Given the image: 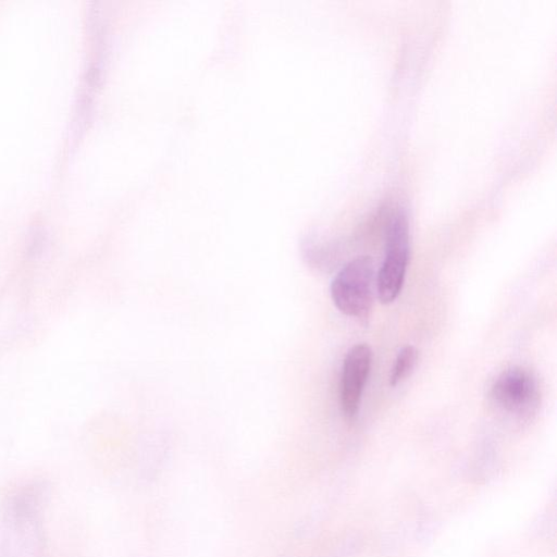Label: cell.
Returning <instances> with one entry per match:
<instances>
[{
    "mask_svg": "<svg viewBox=\"0 0 557 557\" xmlns=\"http://www.w3.org/2000/svg\"><path fill=\"white\" fill-rule=\"evenodd\" d=\"M373 277L370 256H359L349 261L331 283L330 293L335 307L348 317L366 321L372 307Z\"/></svg>",
    "mask_w": 557,
    "mask_h": 557,
    "instance_id": "1",
    "label": "cell"
},
{
    "mask_svg": "<svg viewBox=\"0 0 557 557\" xmlns=\"http://www.w3.org/2000/svg\"><path fill=\"white\" fill-rule=\"evenodd\" d=\"M490 395L498 409L518 419L531 418L541 401L536 377L522 367L504 370L494 381Z\"/></svg>",
    "mask_w": 557,
    "mask_h": 557,
    "instance_id": "2",
    "label": "cell"
},
{
    "mask_svg": "<svg viewBox=\"0 0 557 557\" xmlns=\"http://www.w3.org/2000/svg\"><path fill=\"white\" fill-rule=\"evenodd\" d=\"M409 259L408 222L398 212L389 223L385 258L376 280V290L382 304L393 302L399 295Z\"/></svg>",
    "mask_w": 557,
    "mask_h": 557,
    "instance_id": "3",
    "label": "cell"
},
{
    "mask_svg": "<svg viewBox=\"0 0 557 557\" xmlns=\"http://www.w3.org/2000/svg\"><path fill=\"white\" fill-rule=\"evenodd\" d=\"M372 362V351L367 344L352 346L346 354L341 376V406L347 418H354L360 406Z\"/></svg>",
    "mask_w": 557,
    "mask_h": 557,
    "instance_id": "4",
    "label": "cell"
},
{
    "mask_svg": "<svg viewBox=\"0 0 557 557\" xmlns=\"http://www.w3.org/2000/svg\"><path fill=\"white\" fill-rule=\"evenodd\" d=\"M418 359L416 347L408 345L403 347L396 356L395 362L389 373L388 382L391 386H396L403 382L413 370Z\"/></svg>",
    "mask_w": 557,
    "mask_h": 557,
    "instance_id": "5",
    "label": "cell"
}]
</instances>
